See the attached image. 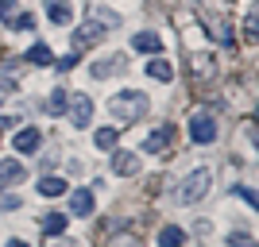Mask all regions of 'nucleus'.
I'll return each mask as SVG.
<instances>
[{
	"instance_id": "1",
	"label": "nucleus",
	"mask_w": 259,
	"mask_h": 247,
	"mask_svg": "<svg viewBox=\"0 0 259 247\" xmlns=\"http://www.w3.org/2000/svg\"><path fill=\"white\" fill-rule=\"evenodd\" d=\"M108 112H112V120H116L120 128H124V124H136V120L147 112V97H143L140 89H120V93H112V101H108Z\"/></svg>"
},
{
	"instance_id": "2",
	"label": "nucleus",
	"mask_w": 259,
	"mask_h": 247,
	"mask_svg": "<svg viewBox=\"0 0 259 247\" xmlns=\"http://www.w3.org/2000/svg\"><path fill=\"white\" fill-rule=\"evenodd\" d=\"M209 185H213V174H209L205 166H201V170H190L182 178V185H178V201L182 205H197L209 193Z\"/></svg>"
},
{
	"instance_id": "3",
	"label": "nucleus",
	"mask_w": 259,
	"mask_h": 247,
	"mask_svg": "<svg viewBox=\"0 0 259 247\" xmlns=\"http://www.w3.org/2000/svg\"><path fill=\"white\" fill-rule=\"evenodd\" d=\"M190 139L194 143H213L217 139V120L209 108H197L194 116H190Z\"/></svg>"
},
{
	"instance_id": "4",
	"label": "nucleus",
	"mask_w": 259,
	"mask_h": 247,
	"mask_svg": "<svg viewBox=\"0 0 259 247\" xmlns=\"http://www.w3.org/2000/svg\"><path fill=\"white\" fill-rule=\"evenodd\" d=\"M89 120H93V101H89V93H77L74 105H70V124L74 128H89Z\"/></svg>"
},
{
	"instance_id": "5",
	"label": "nucleus",
	"mask_w": 259,
	"mask_h": 247,
	"mask_svg": "<svg viewBox=\"0 0 259 247\" xmlns=\"http://www.w3.org/2000/svg\"><path fill=\"white\" fill-rule=\"evenodd\" d=\"M170 139H174V124H159V128L143 139V151H147V155H159V151H166Z\"/></svg>"
},
{
	"instance_id": "6",
	"label": "nucleus",
	"mask_w": 259,
	"mask_h": 247,
	"mask_svg": "<svg viewBox=\"0 0 259 247\" xmlns=\"http://www.w3.org/2000/svg\"><path fill=\"white\" fill-rule=\"evenodd\" d=\"M101 39H105V23L85 20V23H81V31L74 35V46L81 51V46H93V43H101Z\"/></svg>"
},
{
	"instance_id": "7",
	"label": "nucleus",
	"mask_w": 259,
	"mask_h": 247,
	"mask_svg": "<svg viewBox=\"0 0 259 247\" xmlns=\"http://www.w3.org/2000/svg\"><path fill=\"white\" fill-rule=\"evenodd\" d=\"M112 170H116L120 178H136V174H140V159H136L132 151H116V155H112Z\"/></svg>"
},
{
	"instance_id": "8",
	"label": "nucleus",
	"mask_w": 259,
	"mask_h": 247,
	"mask_svg": "<svg viewBox=\"0 0 259 247\" xmlns=\"http://www.w3.org/2000/svg\"><path fill=\"white\" fill-rule=\"evenodd\" d=\"M39 143H43L39 128H23V131H16V139H12V147L20 151V155H31V151H39Z\"/></svg>"
},
{
	"instance_id": "9",
	"label": "nucleus",
	"mask_w": 259,
	"mask_h": 247,
	"mask_svg": "<svg viewBox=\"0 0 259 247\" xmlns=\"http://www.w3.org/2000/svg\"><path fill=\"white\" fill-rule=\"evenodd\" d=\"M190 70H194L197 81H205V77L217 74V62H213V54H190Z\"/></svg>"
},
{
	"instance_id": "10",
	"label": "nucleus",
	"mask_w": 259,
	"mask_h": 247,
	"mask_svg": "<svg viewBox=\"0 0 259 247\" xmlns=\"http://www.w3.org/2000/svg\"><path fill=\"white\" fill-rule=\"evenodd\" d=\"M47 16H51V23H58V27H66V23L74 20V8H70L66 0H47Z\"/></svg>"
},
{
	"instance_id": "11",
	"label": "nucleus",
	"mask_w": 259,
	"mask_h": 247,
	"mask_svg": "<svg viewBox=\"0 0 259 247\" xmlns=\"http://www.w3.org/2000/svg\"><path fill=\"white\" fill-rule=\"evenodd\" d=\"M16 182H23V162L0 159V185H16Z\"/></svg>"
},
{
	"instance_id": "12",
	"label": "nucleus",
	"mask_w": 259,
	"mask_h": 247,
	"mask_svg": "<svg viewBox=\"0 0 259 247\" xmlns=\"http://www.w3.org/2000/svg\"><path fill=\"white\" fill-rule=\"evenodd\" d=\"M147 77H155V81H174V66L166 62V58L155 54L151 62H147Z\"/></svg>"
},
{
	"instance_id": "13",
	"label": "nucleus",
	"mask_w": 259,
	"mask_h": 247,
	"mask_svg": "<svg viewBox=\"0 0 259 247\" xmlns=\"http://www.w3.org/2000/svg\"><path fill=\"white\" fill-rule=\"evenodd\" d=\"M70 213H74V216H89V213H93V193H89V189H74V197H70Z\"/></svg>"
},
{
	"instance_id": "14",
	"label": "nucleus",
	"mask_w": 259,
	"mask_h": 247,
	"mask_svg": "<svg viewBox=\"0 0 259 247\" xmlns=\"http://www.w3.org/2000/svg\"><path fill=\"white\" fill-rule=\"evenodd\" d=\"M132 46H136V51H143V54H159V51H162V39H159L155 31H140L136 39H132Z\"/></svg>"
},
{
	"instance_id": "15",
	"label": "nucleus",
	"mask_w": 259,
	"mask_h": 247,
	"mask_svg": "<svg viewBox=\"0 0 259 247\" xmlns=\"http://www.w3.org/2000/svg\"><path fill=\"white\" fill-rule=\"evenodd\" d=\"M120 66H124V58H120V54H108V58H101V62L93 66L89 74H93V77H97V81H101V77H112V74H116V70H120Z\"/></svg>"
},
{
	"instance_id": "16",
	"label": "nucleus",
	"mask_w": 259,
	"mask_h": 247,
	"mask_svg": "<svg viewBox=\"0 0 259 247\" xmlns=\"http://www.w3.org/2000/svg\"><path fill=\"white\" fill-rule=\"evenodd\" d=\"M39 224H43L47 236H62V232H66V216H58V213H43V216H39Z\"/></svg>"
},
{
	"instance_id": "17",
	"label": "nucleus",
	"mask_w": 259,
	"mask_h": 247,
	"mask_svg": "<svg viewBox=\"0 0 259 247\" xmlns=\"http://www.w3.org/2000/svg\"><path fill=\"white\" fill-rule=\"evenodd\" d=\"M39 193H43V197H62V193H66V178H54V174H47L43 182H39Z\"/></svg>"
},
{
	"instance_id": "18",
	"label": "nucleus",
	"mask_w": 259,
	"mask_h": 247,
	"mask_svg": "<svg viewBox=\"0 0 259 247\" xmlns=\"http://www.w3.org/2000/svg\"><path fill=\"white\" fill-rule=\"evenodd\" d=\"M186 243V232H182V228H162V232H159V247H182Z\"/></svg>"
},
{
	"instance_id": "19",
	"label": "nucleus",
	"mask_w": 259,
	"mask_h": 247,
	"mask_svg": "<svg viewBox=\"0 0 259 247\" xmlns=\"http://www.w3.org/2000/svg\"><path fill=\"white\" fill-rule=\"evenodd\" d=\"M27 62H31V66H51V62H54V54H51V46H43V43H35L31 51H27Z\"/></svg>"
},
{
	"instance_id": "20",
	"label": "nucleus",
	"mask_w": 259,
	"mask_h": 247,
	"mask_svg": "<svg viewBox=\"0 0 259 247\" xmlns=\"http://www.w3.org/2000/svg\"><path fill=\"white\" fill-rule=\"evenodd\" d=\"M12 31H35V16L31 12H20V16H12Z\"/></svg>"
},
{
	"instance_id": "21",
	"label": "nucleus",
	"mask_w": 259,
	"mask_h": 247,
	"mask_svg": "<svg viewBox=\"0 0 259 247\" xmlns=\"http://www.w3.org/2000/svg\"><path fill=\"white\" fill-rule=\"evenodd\" d=\"M93 143H97L101 151H108V147H112V143H116V128H101L97 135H93Z\"/></svg>"
},
{
	"instance_id": "22",
	"label": "nucleus",
	"mask_w": 259,
	"mask_h": 247,
	"mask_svg": "<svg viewBox=\"0 0 259 247\" xmlns=\"http://www.w3.org/2000/svg\"><path fill=\"white\" fill-rule=\"evenodd\" d=\"M108 247H143V243H140L136 236H132V232H120V236H112V239H108Z\"/></svg>"
},
{
	"instance_id": "23",
	"label": "nucleus",
	"mask_w": 259,
	"mask_h": 247,
	"mask_svg": "<svg viewBox=\"0 0 259 247\" xmlns=\"http://www.w3.org/2000/svg\"><path fill=\"white\" fill-rule=\"evenodd\" d=\"M47 108H51V112H66V89H54L51 101H47Z\"/></svg>"
},
{
	"instance_id": "24",
	"label": "nucleus",
	"mask_w": 259,
	"mask_h": 247,
	"mask_svg": "<svg viewBox=\"0 0 259 247\" xmlns=\"http://www.w3.org/2000/svg\"><path fill=\"white\" fill-rule=\"evenodd\" d=\"M255 27H259V16L248 12V20H244V39H248V43H255Z\"/></svg>"
},
{
	"instance_id": "25",
	"label": "nucleus",
	"mask_w": 259,
	"mask_h": 247,
	"mask_svg": "<svg viewBox=\"0 0 259 247\" xmlns=\"http://www.w3.org/2000/svg\"><path fill=\"white\" fill-rule=\"evenodd\" d=\"M12 209H20V197L16 193H0V213H12Z\"/></svg>"
},
{
	"instance_id": "26",
	"label": "nucleus",
	"mask_w": 259,
	"mask_h": 247,
	"mask_svg": "<svg viewBox=\"0 0 259 247\" xmlns=\"http://www.w3.org/2000/svg\"><path fill=\"white\" fill-rule=\"evenodd\" d=\"M16 16V0H0V20H12Z\"/></svg>"
},
{
	"instance_id": "27",
	"label": "nucleus",
	"mask_w": 259,
	"mask_h": 247,
	"mask_svg": "<svg viewBox=\"0 0 259 247\" xmlns=\"http://www.w3.org/2000/svg\"><path fill=\"white\" fill-rule=\"evenodd\" d=\"M236 197H244L248 205H255V189H251V185H236Z\"/></svg>"
},
{
	"instance_id": "28",
	"label": "nucleus",
	"mask_w": 259,
	"mask_h": 247,
	"mask_svg": "<svg viewBox=\"0 0 259 247\" xmlns=\"http://www.w3.org/2000/svg\"><path fill=\"white\" fill-rule=\"evenodd\" d=\"M12 89H16V81H12V77H8V74H0V97H8Z\"/></svg>"
},
{
	"instance_id": "29",
	"label": "nucleus",
	"mask_w": 259,
	"mask_h": 247,
	"mask_svg": "<svg viewBox=\"0 0 259 247\" xmlns=\"http://www.w3.org/2000/svg\"><path fill=\"white\" fill-rule=\"evenodd\" d=\"M54 66H58V70H74V66H77V54H66V58H58Z\"/></svg>"
},
{
	"instance_id": "30",
	"label": "nucleus",
	"mask_w": 259,
	"mask_h": 247,
	"mask_svg": "<svg viewBox=\"0 0 259 247\" xmlns=\"http://www.w3.org/2000/svg\"><path fill=\"white\" fill-rule=\"evenodd\" d=\"M232 247H255V239H251V236H240V232H236V236H232Z\"/></svg>"
},
{
	"instance_id": "31",
	"label": "nucleus",
	"mask_w": 259,
	"mask_h": 247,
	"mask_svg": "<svg viewBox=\"0 0 259 247\" xmlns=\"http://www.w3.org/2000/svg\"><path fill=\"white\" fill-rule=\"evenodd\" d=\"M12 124H16V120H12V116H0V131H8Z\"/></svg>"
},
{
	"instance_id": "32",
	"label": "nucleus",
	"mask_w": 259,
	"mask_h": 247,
	"mask_svg": "<svg viewBox=\"0 0 259 247\" xmlns=\"http://www.w3.org/2000/svg\"><path fill=\"white\" fill-rule=\"evenodd\" d=\"M8 247H27V243H23V239H8Z\"/></svg>"
}]
</instances>
